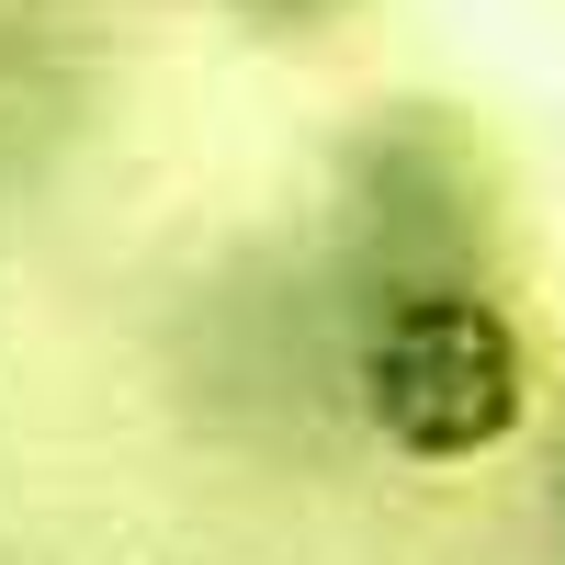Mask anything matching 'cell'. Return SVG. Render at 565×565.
Masks as SVG:
<instances>
[{
    "label": "cell",
    "instance_id": "obj_3",
    "mask_svg": "<svg viewBox=\"0 0 565 565\" xmlns=\"http://www.w3.org/2000/svg\"><path fill=\"white\" fill-rule=\"evenodd\" d=\"M554 565H565V532H554Z\"/></svg>",
    "mask_w": 565,
    "mask_h": 565
},
{
    "label": "cell",
    "instance_id": "obj_2",
    "mask_svg": "<svg viewBox=\"0 0 565 565\" xmlns=\"http://www.w3.org/2000/svg\"><path fill=\"white\" fill-rule=\"evenodd\" d=\"M226 12H249V23H317V12H340V0H226Z\"/></svg>",
    "mask_w": 565,
    "mask_h": 565
},
{
    "label": "cell",
    "instance_id": "obj_1",
    "mask_svg": "<svg viewBox=\"0 0 565 565\" xmlns=\"http://www.w3.org/2000/svg\"><path fill=\"white\" fill-rule=\"evenodd\" d=\"M351 396L373 418V441L407 463H487L532 418V340L476 282H407L362 328Z\"/></svg>",
    "mask_w": 565,
    "mask_h": 565
}]
</instances>
